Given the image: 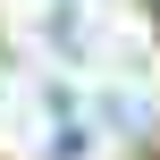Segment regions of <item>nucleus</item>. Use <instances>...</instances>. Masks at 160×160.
<instances>
[{
	"label": "nucleus",
	"instance_id": "1",
	"mask_svg": "<svg viewBox=\"0 0 160 160\" xmlns=\"http://www.w3.org/2000/svg\"><path fill=\"white\" fill-rule=\"evenodd\" d=\"M51 110H59V127H51V143H42V160H93V118H76L59 93H51Z\"/></svg>",
	"mask_w": 160,
	"mask_h": 160
}]
</instances>
